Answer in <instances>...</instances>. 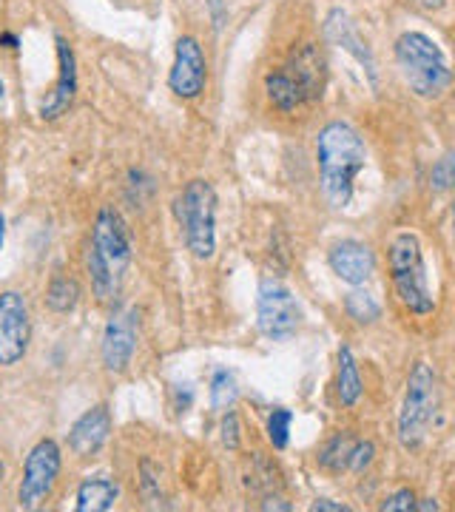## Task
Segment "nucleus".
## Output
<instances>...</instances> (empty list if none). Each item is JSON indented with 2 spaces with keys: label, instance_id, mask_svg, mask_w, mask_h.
<instances>
[{
  "label": "nucleus",
  "instance_id": "obj_1",
  "mask_svg": "<svg viewBox=\"0 0 455 512\" xmlns=\"http://www.w3.org/2000/svg\"><path fill=\"white\" fill-rule=\"evenodd\" d=\"M367 163V146L359 131L347 123H328L316 137L319 185L330 208H347L353 200V183Z\"/></svg>",
  "mask_w": 455,
  "mask_h": 512
},
{
  "label": "nucleus",
  "instance_id": "obj_2",
  "mask_svg": "<svg viewBox=\"0 0 455 512\" xmlns=\"http://www.w3.org/2000/svg\"><path fill=\"white\" fill-rule=\"evenodd\" d=\"M128 265H131V237H128L126 220L114 208H100L86 254L91 291L100 302H114L120 296Z\"/></svg>",
  "mask_w": 455,
  "mask_h": 512
},
{
  "label": "nucleus",
  "instance_id": "obj_3",
  "mask_svg": "<svg viewBox=\"0 0 455 512\" xmlns=\"http://www.w3.org/2000/svg\"><path fill=\"white\" fill-rule=\"evenodd\" d=\"M328 86V60L316 43L296 46L288 60L265 77V92L273 109L282 114L316 103Z\"/></svg>",
  "mask_w": 455,
  "mask_h": 512
},
{
  "label": "nucleus",
  "instance_id": "obj_4",
  "mask_svg": "<svg viewBox=\"0 0 455 512\" xmlns=\"http://www.w3.org/2000/svg\"><path fill=\"white\" fill-rule=\"evenodd\" d=\"M396 63L410 92L424 100L444 97L453 83L447 55L441 52V46L433 37L421 35V32H404L396 40Z\"/></svg>",
  "mask_w": 455,
  "mask_h": 512
},
{
  "label": "nucleus",
  "instance_id": "obj_5",
  "mask_svg": "<svg viewBox=\"0 0 455 512\" xmlns=\"http://www.w3.org/2000/svg\"><path fill=\"white\" fill-rule=\"evenodd\" d=\"M174 217L185 248L194 259L208 262L217 254V191L208 180H191L174 197Z\"/></svg>",
  "mask_w": 455,
  "mask_h": 512
},
{
  "label": "nucleus",
  "instance_id": "obj_6",
  "mask_svg": "<svg viewBox=\"0 0 455 512\" xmlns=\"http://www.w3.org/2000/svg\"><path fill=\"white\" fill-rule=\"evenodd\" d=\"M387 262L401 305L416 316H430L436 311V299L427 285V265H424L419 237L410 231L396 234L387 245Z\"/></svg>",
  "mask_w": 455,
  "mask_h": 512
},
{
  "label": "nucleus",
  "instance_id": "obj_7",
  "mask_svg": "<svg viewBox=\"0 0 455 512\" xmlns=\"http://www.w3.org/2000/svg\"><path fill=\"white\" fill-rule=\"evenodd\" d=\"M438 402L441 399H438L436 370L427 362H419L407 376V390L399 413V441L404 450H416L427 439L438 416Z\"/></svg>",
  "mask_w": 455,
  "mask_h": 512
},
{
  "label": "nucleus",
  "instance_id": "obj_8",
  "mask_svg": "<svg viewBox=\"0 0 455 512\" xmlns=\"http://www.w3.org/2000/svg\"><path fill=\"white\" fill-rule=\"evenodd\" d=\"M63 470V453L55 439H40L29 450L26 464H23V478L18 487L20 510H40L49 495L55 493L57 478Z\"/></svg>",
  "mask_w": 455,
  "mask_h": 512
},
{
  "label": "nucleus",
  "instance_id": "obj_9",
  "mask_svg": "<svg viewBox=\"0 0 455 512\" xmlns=\"http://www.w3.org/2000/svg\"><path fill=\"white\" fill-rule=\"evenodd\" d=\"M256 322H259V330L273 342H285L299 330L302 308L285 282L271 279V276L262 279L259 296H256Z\"/></svg>",
  "mask_w": 455,
  "mask_h": 512
},
{
  "label": "nucleus",
  "instance_id": "obj_10",
  "mask_svg": "<svg viewBox=\"0 0 455 512\" xmlns=\"http://www.w3.org/2000/svg\"><path fill=\"white\" fill-rule=\"evenodd\" d=\"M32 345V313L20 291L0 293V367H15Z\"/></svg>",
  "mask_w": 455,
  "mask_h": 512
},
{
  "label": "nucleus",
  "instance_id": "obj_11",
  "mask_svg": "<svg viewBox=\"0 0 455 512\" xmlns=\"http://www.w3.org/2000/svg\"><path fill=\"white\" fill-rule=\"evenodd\" d=\"M137 325H140V316L134 308H123V311L111 313L109 325L103 330V342H100V359L109 373L120 376L126 373L131 359H134V350H137Z\"/></svg>",
  "mask_w": 455,
  "mask_h": 512
},
{
  "label": "nucleus",
  "instance_id": "obj_12",
  "mask_svg": "<svg viewBox=\"0 0 455 512\" xmlns=\"http://www.w3.org/2000/svg\"><path fill=\"white\" fill-rule=\"evenodd\" d=\"M205 83H208V63L202 55V46L197 43V37H180L174 49V66L168 74L171 92L182 100H194L205 92Z\"/></svg>",
  "mask_w": 455,
  "mask_h": 512
},
{
  "label": "nucleus",
  "instance_id": "obj_13",
  "mask_svg": "<svg viewBox=\"0 0 455 512\" xmlns=\"http://www.w3.org/2000/svg\"><path fill=\"white\" fill-rule=\"evenodd\" d=\"M57 43V80L52 92L46 94V100L40 103V117L46 123L60 120L66 111L72 109L74 97H77V57H74L72 43L63 35L55 37Z\"/></svg>",
  "mask_w": 455,
  "mask_h": 512
},
{
  "label": "nucleus",
  "instance_id": "obj_14",
  "mask_svg": "<svg viewBox=\"0 0 455 512\" xmlns=\"http://www.w3.org/2000/svg\"><path fill=\"white\" fill-rule=\"evenodd\" d=\"M328 262L333 274L353 288H362L364 282H370V276L376 274V256L364 242H356V239L336 242L330 248Z\"/></svg>",
  "mask_w": 455,
  "mask_h": 512
},
{
  "label": "nucleus",
  "instance_id": "obj_15",
  "mask_svg": "<svg viewBox=\"0 0 455 512\" xmlns=\"http://www.w3.org/2000/svg\"><path fill=\"white\" fill-rule=\"evenodd\" d=\"M111 436V413L106 404H94L69 430V450L74 456H97Z\"/></svg>",
  "mask_w": 455,
  "mask_h": 512
},
{
  "label": "nucleus",
  "instance_id": "obj_16",
  "mask_svg": "<svg viewBox=\"0 0 455 512\" xmlns=\"http://www.w3.org/2000/svg\"><path fill=\"white\" fill-rule=\"evenodd\" d=\"M325 35H328L330 43H336L339 49H345L347 55L353 57L359 66H362L367 77H370V83L376 86V57L370 52V46H367V40L359 35V29H356V23L350 20L347 12L342 9H333L325 20Z\"/></svg>",
  "mask_w": 455,
  "mask_h": 512
},
{
  "label": "nucleus",
  "instance_id": "obj_17",
  "mask_svg": "<svg viewBox=\"0 0 455 512\" xmlns=\"http://www.w3.org/2000/svg\"><path fill=\"white\" fill-rule=\"evenodd\" d=\"M120 498V484L109 476H89L77 487V510L80 512H106L114 510Z\"/></svg>",
  "mask_w": 455,
  "mask_h": 512
},
{
  "label": "nucleus",
  "instance_id": "obj_18",
  "mask_svg": "<svg viewBox=\"0 0 455 512\" xmlns=\"http://www.w3.org/2000/svg\"><path fill=\"white\" fill-rule=\"evenodd\" d=\"M362 390V373L356 365V356L350 348H342L339 350V370H336V396L345 407H353L362 399Z\"/></svg>",
  "mask_w": 455,
  "mask_h": 512
},
{
  "label": "nucleus",
  "instance_id": "obj_19",
  "mask_svg": "<svg viewBox=\"0 0 455 512\" xmlns=\"http://www.w3.org/2000/svg\"><path fill=\"white\" fill-rule=\"evenodd\" d=\"M80 285L72 276H55L46 288V308L52 313H72L80 302Z\"/></svg>",
  "mask_w": 455,
  "mask_h": 512
},
{
  "label": "nucleus",
  "instance_id": "obj_20",
  "mask_svg": "<svg viewBox=\"0 0 455 512\" xmlns=\"http://www.w3.org/2000/svg\"><path fill=\"white\" fill-rule=\"evenodd\" d=\"M353 444L356 439L347 436V433H339L319 450V467H325L330 473H342L350 467V453H353Z\"/></svg>",
  "mask_w": 455,
  "mask_h": 512
},
{
  "label": "nucleus",
  "instance_id": "obj_21",
  "mask_svg": "<svg viewBox=\"0 0 455 512\" xmlns=\"http://www.w3.org/2000/svg\"><path fill=\"white\" fill-rule=\"evenodd\" d=\"M345 311L347 316L353 319V322H359V325H373L379 316H382V305L376 302V296L367 291H350L345 296Z\"/></svg>",
  "mask_w": 455,
  "mask_h": 512
},
{
  "label": "nucleus",
  "instance_id": "obj_22",
  "mask_svg": "<svg viewBox=\"0 0 455 512\" xmlns=\"http://www.w3.org/2000/svg\"><path fill=\"white\" fill-rule=\"evenodd\" d=\"M239 390L234 376L228 370H217L214 379H211V407L214 410H231L237 402Z\"/></svg>",
  "mask_w": 455,
  "mask_h": 512
},
{
  "label": "nucleus",
  "instance_id": "obj_23",
  "mask_svg": "<svg viewBox=\"0 0 455 512\" xmlns=\"http://www.w3.org/2000/svg\"><path fill=\"white\" fill-rule=\"evenodd\" d=\"M291 424L293 413L285 410V407H276L268 416V424H265V433H268V441H271L273 450H285L288 441H291Z\"/></svg>",
  "mask_w": 455,
  "mask_h": 512
},
{
  "label": "nucleus",
  "instance_id": "obj_24",
  "mask_svg": "<svg viewBox=\"0 0 455 512\" xmlns=\"http://www.w3.org/2000/svg\"><path fill=\"white\" fill-rule=\"evenodd\" d=\"M251 464H254V481L248 478V484L254 487V490H276L279 487V470H276V464L273 461H268V458L262 456V453H254V458H251Z\"/></svg>",
  "mask_w": 455,
  "mask_h": 512
},
{
  "label": "nucleus",
  "instance_id": "obj_25",
  "mask_svg": "<svg viewBox=\"0 0 455 512\" xmlns=\"http://www.w3.org/2000/svg\"><path fill=\"white\" fill-rule=\"evenodd\" d=\"M373 458H376V444L373 441H356L353 444V453H350V467L347 470L362 473V470H367L373 464Z\"/></svg>",
  "mask_w": 455,
  "mask_h": 512
},
{
  "label": "nucleus",
  "instance_id": "obj_26",
  "mask_svg": "<svg viewBox=\"0 0 455 512\" xmlns=\"http://www.w3.org/2000/svg\"><path fill=\"white\" fill-rule=\"evenodd\" d=\"M430 185H433V191H447V188L453 185V154H444V157L433 165Z\"/></svg>",
  "mask_w": 455,
  "mask_h": 512
},
{
  "label": "nucleus",
  "instance_id": "obj_27",
  "mask_svg": "<svg viewBox=\"0 0 455 512\" xmlns=\"http://www.w3.org/2000/svg\"><path fill=\"white\" fill-rule=\"evenodd\" d=\"M382 512H410L416 510V493L413 490H396L382 501Z\"/></svg>",
  "mask_w": 455,
  "mask_h": 512
},
{
  "label": "nucleus",
  "instance_id": "obj_28",
  "mask_svg": "<svg viewBox=\"0 0 455 512\" xmlns=\"http://www.w3.org/2000/svg\"><path fill=\"white\" fill-rule=\"evenodd\" d=\"M219 433H222V444H225L228 450H239L242 433H239L237 413H225V419H222V424H219Z\"/></svg>",
  "mask_w": 455,
  "mask_h": 512
},
{
  "label": "nucleus",
  "instance_id": "obj_29",
  "mask_svg": "<svg viewBox=\"0 0 455 512\" xmlns=\"http://www.w3.org/2000/svg\"><path fill=\"white\" fill-rule=\"evenodd\" d=\"M140 484H143V495H146L148 501H157L160 498V478L154 476V470H151V464L143 461V467H140Z\"/></svg>",
  "mask_w": 455,
  "mask_h": 512
},
{
  "label": "nucleus",
  "instance_id": "obj_30",
  "mask_svg": "<svg viewBox=\"0 0 455 512\" xmlns=\"http://www.w3.org/2000/svg\"><path fill=\"white\" fill-rule=\"evenodd\" d=\"M310 510L313 512H347L350 507H347V504H339V501H330V498H319V501H313V504H310Z\"/></svg>",
  "mask_w": 455,
  "mask_h": 512
},
{
  "label": "nucleus",
  "instance_id": "obj_31",
  "mask_svg": "<svg viewBox=\"0 0 455 512\" xmlns=\"http://www.w3.org/2000/svg\"><path fill=\"white\" fill-rule=\"evenodd\" d=\"M416 9H421V12H441L444 6H447V0H410Z\"/></svg>",
  "mask_w": 455,
  "mask_h": 512
},
{
  "label": "nucleus",
  "instance_id": "obj_32",
  "mask_svg": "<svg viewBox=\"0 0 455 512\" xmlns=\"http://www.w3.org/2000/svg\"><path fill=\"white\" fill-rule=\"evenodd\" d=\"M262 510H291V504H285L279 495H268L265 504H262Z\"/></svg>",
  "mask_w": 455,
  "mask_h": 512
},
{
  "label": "nucleus",
  "instance_id": "obj_33",
  "mask_svg": "<svg viewBox=\"0 0 455 512\" xmlns=\"http://www.w3.org/2000/svg\"><path fill=\"white\" fill-rule=\"evenodd\" d=\"M416 510H421V512H430V510L438 512V510H441V507H438V504H436V501H433V498H427L424 504H416Z\"/></svg>",
  "mask_w": 455,
  "mask_h": 512
},
{
  "label": "nucleus",
  "instance_id": "obj_34",
  "mask_svg": "<svg viewBox=\"0 0 455 512\" xmlns=\"http://www.w3.org/2000/svg\"><path fill=\"white\" fill-rule=\"evenodd\" d=\"M0 43H6V49H15V46H18V37L3 32V35H0Z\"/></svg>",
  "mask_w": 455,
  "mask_h": 512
},
{
  "label": "nucleus",
  "instance_id": "obj_35",
  "mask_svg": "<svg viewBox=\"0 0 455 512\" xmlns=\"http://www.w3.org/2000/svg\"><path fill=\"white\" fill-rule=\"evenodd\" d=\"M3 242H6V217L0 214V248H3Z\"/></svg>",
  "mask_w": 455,
  "mask_h": 512
},
{
  "label": "nucleus",
  "instance_id": "obj_36",
  "mask_svg": "<svg viewBox=\"0 0 455 512\" xmlns=\"http://www.w3.org/2000/svg\"><path fill=\"white\" fill-rule=\"evenodd\" d=\"M6 97V86H3V80H0V100Z\"/></svg>",
  "mask_w": 455,
  "mask_h": 512
},
{
  "label": "nucleus",
  "instance_id": "obj_37",
  "mask_svg": "<svg viewBox=\"0 0 455 512\" xmlns=\"http://www.w3.org/2000/svg\"><path fill=\"white\" fill-rule=\"evenodd\" d=\"M3 473H6V467H3V461H0V484H3Z\"/></svg>",
  "mask_w": 455,
  "mask_h": 512
}]
</instances>
